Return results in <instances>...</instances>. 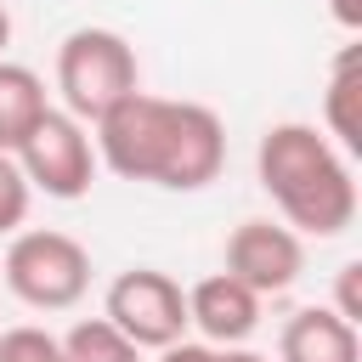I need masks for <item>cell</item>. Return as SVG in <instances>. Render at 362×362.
I'll return each instance as SVG.
<instances>
[{"instance_id": "4fadbf2b", "label": "cell", "mask_w": 362, "mask_h": 362, "mask_svg": "<svg viewBox=\"0 0 362 362\" xmlns=\"http://www.w3.org/2000/svg\"><path fill=\"white\" fill-rule=\"evenodd\" d=\"M0 362H62V339L34 322L0 328Z\"/></svg>"}, {"instance_id": "8992f818", "label": "cell", "mask_w": 362, "mask_h": 362, "mask_svg": "<svg viewBox=\"0 0 362 362\" xmlns=\"http://www.w3.org/2000/svg\"><path fill=\"white\" fill-rule=\"evenodd\" d=\"M11 158H17L23 181H28L34 192L57 198V204L85 198L90 181H96V141H90V130H85L74 113H62V107H45V119L23 136V147H17Z\"/></svg>"}, {"instance_id": "3957f363", "label": "cell", "mask_w": 362, "mask_h": 362, "mask_svg": "<svg viewBox=\"0 0 362 362\" xmlns=\"http://www.w3.org/2000/svg\"><path fill=\"white\" fill-rule=\"evenodd\" d=\"M136 90H141V62H136V45L119 28L85 23V28L62 34V45H57V96H62V113H74L90 130L102 113H113Z\"/></svg>"}, {"instance_id": "277c9868", "label": "cell", "mask_w": 362, "mask_h": 362, "mask_svg": "<svg viewBox=\"0 0 362 362\" xmlns=\"http://www.w3.org/2000/svg\"><path fill=\"white\" fill-rule=\"evenodd\" d=\"M0 277L28 311H74L90 288V249L57 226H23L0 255Z\"/></svg>"}, {"instance_id": "30bf717a", "label": "cell", "mask_w": 362, "mask_h": 362, "mask_svg": "<svg viewBox=\"0 0 362 362\" xmlns=\"http://www.w3.org/2000/svg\"><path fill=\"white\" fill-rule=\"evenodd\" d=\"M45 107H51L45 79H40L28 62L0 57V153H17L23 136L45 119Z\"/></svg>"}, {"instance_id": "e0dca14e", "label": "cell", "mask_w": 362, "mask_h": 362, "mask_svg": "<svg viewBox=\"0 0 362 362\" xmlns=\"http://www.w3.org/2000/svg\"><path fill=\"white\" fill-rule=\"evenodd\" d=\"M328 17H334L345 34H356V28H362V0H328Z\"/></svg>"}, {"instance_id": "9c48e42d", "label": "cell", "mask_w": 362, "mask_h": 362, "mask_svg": "<svg viewBox=\"0 0 362 362\" xmlns=\"http://www.w3.org/2000/svg\"><path fill=\"white\" fill-rule=\"evenodd\" d=\"M277 362H362V334L334 305H305L283 322Z\"/></svg>"}, {"instance_id": "8fae6325", "label": "cell", "mask_w": 362, "mask_h": 362, "mask_svg": "<svg viewBox=\"0 0 362 362\" xmlns=\"http://www.w3.org/2000/svg\"><path fill=\"white\" fill-rule=\"evenodd\" d=\"M362 62H356V45H345L334 57V74H328V90H322V136L339 147V153H362Z\"/></svg>"}, {"instance_id": "5bb4252c", "label": "cell", "mask_w": 362, "mask_h": 362, "mask_svg": "<svg viewBox=\"0 0 362 362\" xmlns=\"http://www.w3.org/2000/svg\"><path fill=\"white\" fill-rule=\"evenodd\" d=\"M28 204H34V187L23 181L17 158H11V153H0V238L23 232V221H28Z\"/></svg>"}, {"instance_id": "7c38bea8", "label": "cell", "mask_w": 362, "mask_h": 362, "mask_svg": "<svg viewBox=\"0 0 362 362\" xmlns=\"http://www.w3.org/2000/svg\"><path fill=\"white\" fill-rule=\"evenodd\" d=\"M62 362H141V351L124 334H113L102 317H85L62 334Z\"/></svg>"}, {"instance_id": "ac0fdd59", "label": "cell", "mask_w": 362, "mask_h": 362, "mask_svg": "<svg viewBox=\"0 0 362 362\" xmlns=\"http://www.w3.org/2000/svg\"><path fill=\"white\" fill-rule=\"evenodd\" d=\"M215 362H272V356H260V351H249V345H221Z\"/></svg>"}, {"instance_id": "52a82bcc", "label": "cell", "mask_w": 362, "mask_h": 362, "mask_svg": "<svg viewBox=\"0 0 362 362\" xmlns=\"http://www.w3.org/2000/svg\"><path fill=\"white\" fill-rule=\"evenodd\" d=\"M221 272H232V277H238L243 288H255L260 300L288 294V288L300 283V272H305V238L288 232L283 221H266V215L238 221V226L226 232V260H221Z\"/></svg>"}, {"instance_id": "5b68a950", "label": "cell", "mask_w": 362, "mask_h": 362, "mask_svg": "<svg viewBox=\"0 0 362 362\" xmlns=\"http://www.w3.org/2000/svg\"><path fill=\"white\" fill-rule=\"evenodd\" d=\"M102 322L136 351H164L187 339V288L158 266H130L102 294Z\"/></svg>"}, {"instance_id": "2e32d148", "label": "cell", "mask_w": 362, "mask_h": 362, "mask_svg": "<svg viewBox=\"0 0 362 362\" xmlns=\"http://www.w3.org/2000/svg\"><path fill=\"white\" fill-rule=\"evenodd\" d=\"M158 362H215V345H204V339H175V345L158 351Z\"/></svg>"}, {"instance_id": "ba28073f", "label": "cell", "mask_w": 362, "mask_h": 362, "mask_svg": "<svg viewBox=\"0 0 362 362\" xmlns=\"http://www.w3.org/2000/svg\"><path fill=\"white\" fill-rule=\"evenodd\" d=\"M260 294L243 288L232 272H209L187 288V328H198L204 345H249V334L260 328Z\"/></svg>"}, {"instance_id": "7a4b0ae2", "label": "cell", "mask_w": 362, "mask_h": 362, "mask_svg": "<svg viewBox=\"0 0 362 362\" xmlns=\"http://www.w3.org/2000/svg\"><path fill=\"white\" fill-rule=\"evenodd\" d=\"M260 192L277 204L283 226L300 238H339L356 221V175L351 158L305 119H283L255 147Z\"/></svg>"}, {"instance_id": "6da1fadb", "label": "cell", "mask_w": 362, "mask_h": 362, "mask_svg": "<svg viewBox=\"0 0 362 362\" xmlns=\"http://www.w3.org/2000/svg\"><path fill=\"white\" fill-rule=\"evenodd\" d=\"M96 164H107L119 181H147L164 192H198L226 170V124L204 102H175L136 90L113 113L90 124Z\"/></svg>"}, {"instance_id": "d6986e66", "label": "cell", "mask_w": 362, "mask_h": 362, "mask_svg": "<svg viewBox=\"0 0 362 362\" xmlns=\"http://www.w3.org/2000/svg\"><path fill=\"white\" fill-rule=\"evenodd\" d=\"M6 45H11V11L0 6V57H6Z\"/></svg>"}, {"instance_id": "9a60e30c", "label": "cell", "mask_w": 362, "mask_h": 362, "mask_svg": "<svg viewBox=\"0 0 362 362\" xmlns=\"http://www.w3.org/2000/svg\"><path fill=\"white\" fill-rule=\"evenodd\" d=\"M334 311L345 322H362V260H345L339 266V283H334Z\"/></svg>"}]
</instances>
